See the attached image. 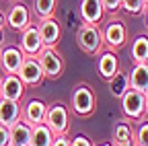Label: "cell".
I'll use <instances>...</instances> for the list:
<instances>
[{
    "instance_id": "obj_6",
    "label": "cell",
    "mask_w": 148,
    "mask_h": 146,
    "mask_svg": "<svg viewBox=\"0 0 148 146\" xmlns=\"http://www.w3.org/2000/svg\"><path fill=\"white\" fill-rule=\"evenodd\" d=\"M16 76L21 78V82H23L25 86H37V84H41V80H43V70H41L39 62H37V58L25 56L21 68H18V72H16Z\"/></svg>"
},
{
    "instance_id": "obj_14",
    "label": "cell",
    "mask_w": 148,
    "mask_h": 146,
    "mask_svg": "<svg viewBox=\"0 0 148 146\" xmlns=\"http://www.w3.org/2000/svg\"><path fill=\"white\" fill-rule=\"evenodd\" d=\"M105 16L101 0H80V19L84 25H99Z\"/></svg>"
},
{
    "instance_id": "obj_9",
    "label": "cell",
    "mask_w": 148,
    "mask_h": 146,
    "mask_svg": "<svg viewBox=\"0 0 148 146\" xmlns=\"http://www.w3.org/2000/svg\"><path fill=\"white\" fill-rule=\"evenodd\" d=\"M101 35H103V43H105L109 49H119V47H123V43H125V39H127V31H125V27H123L119 21L107 23L105 29L101 31Z\"/></svg>"
},
{
    "instance_id": "obj_10",
    "label": "cell",
    "mask_w": 148,
    "mask_h": 146,
    "mask_svg": "<svg viewBox=\"0 0 148 146\" xmlns=\"http://www.w3.org/2000/svg\"><path fill=\"white\" fill-rule=\"evenodd\" d=\"M4 23H6L10 29H14V31H23V29L31 23V12H29V8H27L25 4L16 2V4H12L10 10L6 12Z\"/></svg>"
},
{
    "instance_id": "obj_28",
    "label": "cell",
    "mask_w": 148,
    "mask_h": 146,
    "mask_svg": "<svg viewBox=\"0 0 148 146\" xmlns=\"http://www.w3.org/2000/svg\"><path fill=\"white\" fill-rule=\"evenodd\" d=\"M70 146H95L86 136H76L74 140H70Z\"/></svg>"
},
{
    "instance_id": "obj_1",
    "label": "cell",
    "mask_w": 148,
    "mask_h": 146,
    "mask_svg": "<svg viewBox=\"0 0 148 146\" xmlns=\"http://www.w3.org/2000/svg\"><path fill=\"white\" fill-rule=\"evenodd\" d=\"M70 107L72 111L80 115V117H86L95 111L97 107V97H95V90L86 84H78L76 88L72 90V97H70Z\"/></svg>"
},
{
    "instance_id": "obj_12",
    "label": "cell",
    "mask_w": 148,
    "mask_h": 146,
    "mask_svg": "<svg viewBox=\"0 0 148 146\" xmlns=\"http://www.w3.org/2000/svg\"><path fill=\"white\" fill-rule=\"evenodd\" d=\"M25 93V84L21 82L16 74H6L0 80V97L2 99H10V101H21Z\"/></svg>"
},
{
    "instance_id": "obj_29",
    "label": "cell",
    "mask_w": 148,
    "mask_h": 146,
    "mask_svg": "<svg viewBox=\"0 0 148 146\" xmlns=\"http://www.w3.org/2000/svg\"><path fill=\"white\" fill-rule=\"evenodd\" d=\"M51 146H70V140H68L66 136H53Z\"/></svg>"
},
{
    "instance_id": "obj_7",
    "label": "cell",
    "mask_w": 148,
    "mask_h": 146,
    "mask_svg": "<svg viewBox=\"0 0 148 146\" xmlns=\"http://www.w3.org/2000/svg\"><path fill=\"white\" fill-rule=\"evenodd\" d=\"M43 47L41 43V37H39V31H37V25H27L23 31H21V39H18V49H21L25 56H37L39 49Z\"/></svg>"
},
{
    "instance_id": "obj_18",
    "label": "cell",
    "mask_w": 148,
    "mask_h": 146,
    "mask_svg": "<svg viewBox=\"0 0 148 146\" xmlns=\"http://www.w3.org/2000/svg\"><path fill=\"white\" fill-rule=\"evenodd\" d=\"M111 144L113 146H130V144H134V132H132V127H130L127 121H123V119L115 121L113 130H111Z\"/></svg>"
},
{
    "instance_id": "obj_30",
    "label": "cell",
    "mask_w": 148,
    "mask_h": 146,
    "mask_svg": "<svg viewBox=\"0 0 148 146\" xmlns=\"http://www.w3.org/2000/svg\"><path fill=\"white\" fill-rule=\"evenodd\" d=\"M4 25H6V23H4V14L0 12V43L4 41Z\"/></svg>"
},
{
    "instance_id": "obj_27",
    "label": "cell",
    "mask_w": 148,
    "mask_h": 146,
    "mask_svg": "<svg viewBox=\"0 0 148 146\" xmlns=\"http://www.w3.org/2000/svg\"><path fill=\"white\" fill-rule=\"evenodd\" d=\"M0 146H10V127L0 123Z\"/></svg>"
},
{
    "instance_id": "obj_2",
    "label": "cell",
    "mask_w": 148,
    "mask_h": 146,
    "mask_svg": "<svg viewBox=\"0 0 148 146\" xmlns=\"http://www.w3.org/2000/svg\"><path fill=\"white\" fill-rule=\"evenodd\" d=\"M43 123L53 132V136H66L70 130V113H68L66 105H62V103L49 105L45 111V117H43Z\"/></svg>"
},
{
    "instance_id": "obj_19",
    "label": "cell",
    "mask_w": 148,
    "mask_h": 146,
    "mask_svg": "<svg viewBox=\"0 0 148 146\" xmlns=\"http://www.w3.org/2000/svg\"><path fill=\"white\" fill-rule=\"evenodd\" d=\"M31 140V125L21 117L10 125V146H29Z\"/></svg>"
},
{
    "instance_id": "obj_21",
    "label": "cell",
    "mask_w": 148,
    "mask_h": 146,
    "mask_svg": "<svg viewBox=\"0 0 148 146\" xmlns=\"http://www.w3.org/2000/svg\"><path fill=\"white\" fill-rule=\"evenodd\" d=\"M130 56H132L134 64L148 62V35H138V37L132 41V47H130Z\"/></svg>"
},
{
    "instance_id": "obj_26",
    "label": "cell",
    "mask_w": 148,
    "mask_h": 146,
    "mask_svg": "<svg viewBox=\"0 0 148 146\" xmlns=\"http://www.w3.org/2000/svg\"><path fill=\"white\" fill-rule=\"evenodd\" d=\"M101 6L105 12L115 14L117 10H121V0H101Z\"/></svg>"
},
{
    "instance_id": "obj_11",
    "label": "cell",
    "mask_w": 148,
    "mask_h": 146,
    "mask_svg": "<svg viewBox=\"0 0 148 146\" xmlns=\"http://www.w3.org/2000/svg\"><path fill=\"white\" fill-rule=\"evenodd\" d=\"M25 60V53L18 49V47H4L0 49V68H2L6 74H16L18 68H21Z\"/></svg>"
},
{
    "instance_id": "obj_22",
    "label": "cell",
    "mask_w": 148,
    "mask_h": 146,
    "mask_svg": "<svg viewBox=\"0 0 148 146\" xmlns=\"http://www.w3.org/2000/svg\"><path fill=\"white\" fill-rule=\"evenodd\" d=\"M56 2H58V0H35V2H33L35 14L39 16V19L53 16V12H56Z\"/></svg>"
},
{
    "instance_id": "obj_36",
    "label": "cell",
    "mask_w": 148,
    "mask_h": 146,
    "mask_svg": "<svg viewBox=\"0 0 148 146\" xmlns=\"http://www.w3.org/2000/svg\"><path fill=\"white\" fill-rule=\"evenodd\" d=\"M0 80H2V78H0Z\"/></svg>"
},
{
    "instance_id": "obj_17",
    "label": "cell",
    "mask_w": 148,
    "mask_h": 146,
    "mask_svg": "<svg viewBox=\"0 0 148 146\" xmlns=\"http://www.w3.org/2000/svg\"><path fill=\"white\" fill-rule=\"evenodd\" d=\"M21 111L23 107L18 105V101H10V99H2L0 97V123L10 127L14 121L21 119Z\"/></svg>"
},
{
    "instance_id": "obj_34",
    "label": "cell",
    "mask_w": 148,
    "mask_h": 146,
    "mask_svg": "<svg viewBox=\"0 0 148 146\" xmlns=\"http://www.w3.org/2000/svg\"><path fill=\"white\" fill-rule=\"evenodd\" d=\"M144 4H148V0H144Z\"/></svg>"
},
{
    "instance_id": "obj_13",
    "label": "cell",
    "mask_w": 148,
    "mask_h": 146,
    "mask_svg": "<svg viewBox=\"0 0 148 146\" xmlns=\"http://www.w3.org/2000/svg\"><path fill=\"white\" fill-rule=\"evenodd\" d=\"M97 72L103 80H111L117 72H119V60L115 56L113 49H107L99 56V62H97Z\"/></svg>"
},
{
    "instance_id": "obj_23",
    "label": "cell",
    "mask_w": 148,
    "mask_h": 146,
    "mask_svg": "<svg viewBox=\"0 0 148 146\" xmlns=\"http://www.w3.org/2000/svg\"><path fill=\"white\" fill-rule=\"evenodd\" d=\"M107 82L111 84V90H113V95H115V97H121L125 90L130 88V84H127V76L121 74V72H117V74L111 78V80H107Z\"/></svg>"
},
{
    "instance_id": "obj_20",
    "label": "cell",
    "mask_w": 148,
    "mask_h": 146,
    "mask_svg": "<svg viewBox=\"0 0 148 146\" xmlns=\"http://www.w3.org/2000/svg\"><path fill=\"white\" fill-rule=\"evenodd\" d=\"M53 142V132L45 123H35L31 125V140L29 146H51Z\"/></svg>"
},
{
    "instance_id": "obj_8",
    "label": "cell",
    "mask_w": 148,
    "mask_h": 146,
    "mask_svg": "<svg viewBox=\"0 0 148 146\" xmlns=\"http://www.w3.org/2000/svg\"><path fill=\"white\" fill-rule=\"evenodd\" d=\"M37 31H39V37L43 47H56V43L62 37V27L60 23L53 19V16H47V19H39V25H37Z\"/></svg>"
},
{
    "instance_id": "obj_25",
    "label": "cell",
    "mask_w": 148,
    "mask_h": 146,
    "mask_svg": "<svg viewBox=\"0 0 148 146\" xmlns=\"http://www.w3.org/2000/svg\"><path fill=\"white\" fill-rule=\"evenodd\" d=\"M144 0H121V10L130 12V14H142L144 10Z\"/></svg>"
},
{
    "instance_id": "obj_31",
    "label": "cell",
    "mask_w": 148,
    "mask_h": 146,
    "mask_svg": "<svg viewBox=\"0 0 148 146\" xmlns=\"http://www.w3.org/2000/svg\"><path fill=\"white\" fill-rule=\"evenodd\" d=\"M142 12H144V19H146V25H148V4L144 6V10H142Z\"/></svg>"
},
{
    "instance_id": "obj_33",
    "label": "cell",
    "mask_w": 148,
    "mask_h": 146,
    "mask_svg": "<svg viewBox=\"0 0 148 146\" xmlns=\"http://www.w3.org/2000/svg\"><path fill=\"white\" fill-rule=\"evenodd\" d=\"M97 146H113L111 142H105V144H97Z\"/></svg>"
},
{
    "instance_id": "obj_15",
    "label": "cell",
    "mask_w": 148,
    "mask_h": 146,
    "mask_svg": "<svg viewBox=\"0 0 148 146\" xmlns=\"http://www.w3.org/2000/svg\"><path fill=\"white\" fill-rule=\"evenodd\" d=\"M45 111H47V105L39 99H31L27 101V105L23 107L21 111V117L29 123V125H35V123H43V117H45Z\"/></svg>"
},
{
    "instance_id": "obj_4",
    "label": "cell",
    "mask_w": 148,
    "mask_h": 146,
    "mask_svg": "<svg viewBox=\"0 0 148 146\" xmlns=\"http://www.w3.org/2000/svg\"><path fill=\"white\" fill-rule=\"evenodd\" d=\"M35 58L43 70V76H47V78H60L62 76L64 62H62V56L53 47H41Z\"/></svg>"
},
{
    "instance_id": "obj_3",
    "label": "cell",
    "mask_w": 148,
    "mask_h": 146,
    "mask_svg": "<svg viewBox=\"0 0 148 146\" xmlns=\"http://www.w3.org/2000/svg\"><path fill=\"white\" fill-rule=\"evenodd\" d=\"M76 43L78 47L88 53V56H95V53L101 51V45H103V35H101V29L97 25H80V29L76 31Z\"/></svg>"
},
{
    "instance_id": "obj_24",
    "label": "cell",
    "mask_w": 148,
    "mask_h": 146,
    "mask_svg": "<svg viewBox=\"0 0 148 146\" xmlns=\"http://www.w3.org/2000/svg\"><path fill=\"white\" fill-rule=\"evenodd\" d=\"M134 146H148V121H142L134 132Z\"/></svg>"
},
{
    "instance_id": "obj_35",
    "label": "cell",
    "mask_w": 148,
    "mask_h": 146,
    "mask_svg": "<svg viewBox=\"0 0 148 146\" xmlns=\"http://www.w3.org/2000/svg\"><path fill=\"white\" fill-rule=\"evenodd\" d=\"M130 146H134V144H130Z\"/></svg>"
},
{
    "instance_id": "obj_32",
    "label": "cell",
    "mask_w": 148,
    "mask_h": 146,
    "mask_svg": "<svg viewBox=\"0 0 148 146\" xmlns=\"http://www.w3.org/2000/svg\"><path fill=\"white\" fill-rule=\"evenodd\" d=\"M144 103H146V111H148V90L144 93Z\"/></svg>"
},
{
    "instance_id": "obj_5",
    "label": "cell",
    "mask_w": 148,
    "mask_h": 146,
    "mask_svg": "<svg viewBox=\"0 0 148 146\" xmlns=\"http://www.w3.org/2000/svg\"><path fill=\"white\" fill-rule=\"evenodd\" d=\"M119 101H121V111H123L125 117H130V119H140V117H144V113H146L144 93L134 90V88H127L125 93L119 97Z\"/></svg>"
},
{
    "instance_id": "obj_16",
    "label": "cell",
    "mask_w": 148,
    "mask_h": 146,
    "mask_svg": "<svg viewBox=\"0 0 148 146\" xmlns=\"http://www.w3.org/2000/svg\"><path fill=\"white\" fill-rule=\"evenodd\" d=\"M127 84L134 90L146 93L148 90V62L134 64V68L130 70V74H127Z\"/></svg>"
}]
</instances>
